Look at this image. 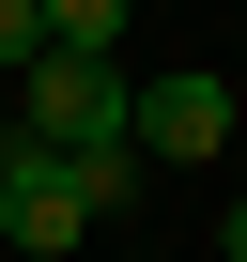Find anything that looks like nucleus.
Wrapping results in <instances>:
<instances>
[{
    "label": "nucleus",
    "instance_id": "obj_1",
    "mask_svg": "<svg viewBox=\"0 0 247 262\" xmlns=\"http://www.w3.org/2000/svg\"><path fill=\"white\" fill-rule=\"evenodd\" d=\"M123 108H139V93H123V62H77V47H31L16 62V123H31V139H123Z\"/></svg>",
    "mask_w": 247,
    "mask_h": 262
},
{
    "label": "nucleus",
    "instance_id": "obj_2",
    "mask_svg": "<svg viewBox=\"0 0 247 262\" xmlns=\"http://www.w3.org/2000/svg\"><path fill=\"white\" fill-rule=\"evenodd\" d=\"M0 247H93V201L62 139H31V123H0Z\"/></svg>",
    "mask_w": 247,
    "mask_h": 262
},
{
    "label": "nucleus",
    "instance_id": "obj_3",
    "mask_svg": "<svg viewBox=\"0 0 247 262\" xmlns=\"http://www.w3.org/2000/svg\"><path fill=\"white\" fill-rule=\"evenodd\" d=\"M232 77H155L139 108H123V139H139V155H170V170H201V155H232Z\"/></svg>",
    "mask_w": 247,
    "mask_h": 262
},
{
    "label": "nucleus",
    "instance_id": "obj_4",
    "mask_svg": "<svg viewBox=\"0 0 247 262\" xmlns=\"http://www.w3.org/2000/svg\"><path fill=\"white\" fill-rule=\"evenodd\" d=\"M62 170H77V201H93V231H123V216H139V185H155V155H139V139H77Z\"/></svg>",
    "mask_w": 247,
    "mask_h": 262
},
{
    "label": "nucleus",
    "instance_id": "obj_5",
    "mask_svg": "<svg viewBox=\"0 0 247 262\" xmlns=\"http://www.w3.org/2000/svg\"><path fill=\"white\" fill-rule=\"evenodd\" d=\"M31 16H47V47H77V62H108V47H123V16H139V0H31Z\"/></svg>",
    "mask_w": 247,
    "mask_h": 262
},
{
    "label": "nucleus",
    "instance_id": "obj_6",
    "mask_svg": "<svg viewBox=\"0 0 247 262\" xmlns=\"http://www.w3.org/2000/svg\"><path fill=\"white\" fill-rule=\"evenodd\" d=\"M31 47H47V16H31V0H0V77H16Z\"/></svg>",
    "mask_w": 247,
    "mask_h": 262
},
{
    "label": "nucleus",
    "instance_id": "obj_7",
    "mask_svg": "<svg viewBox=\"0 0 247 262\" xmlns=\"http://www.w3.org/2000/svg\"><path fill=\"white\" fill-rule=\"evenodd\" d=\"M216 247H232V262H247V201H232V231H216Z\"/></svg>",
    "mask_w": 247,
    "mask_h": 262
},
{
    "label": "nucleus",
    "instance_id": "obj_8",
    "mask_svg": "<svg viewBox=\"0 0 247 262\" xmlns=\"http://www.w3.org/2000/svg\"><path fill=\"white\" fill-rule=\"evenodd\" d=\"M108 262H170V247H108Z\"/></svg>",
    "mask_w": 247,
    "mask_h": 262
}]
</instances>
